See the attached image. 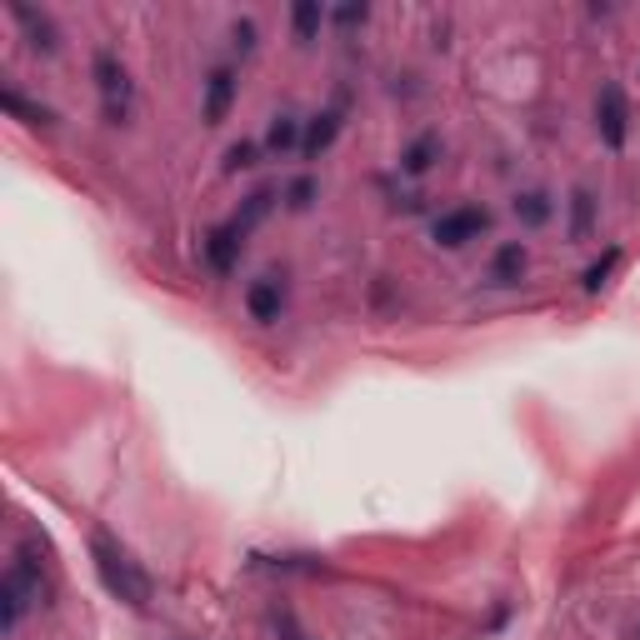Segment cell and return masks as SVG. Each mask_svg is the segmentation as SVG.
<instances>
[{
	"label": "cell",
	"instance_id": "cell-13",
	"mask_svg": "<svg viewBox=\"0 0 640 640\" xmlns=\"http://www.w3.org/2000/svg\"><path fill=\"white\" fill-rule=\"evenodd\" d=\"M335 135H341V106H335V110H320V116L310 120L300 155H310V161H316V155H325L335 145Z\"/></svg>",
	"mask_w": 640,
	"mask_h": 640
},
{
	"label": "cell",
	"instance_id": "cell-4",
	"mask_svg": "<svg viewBox=\"0 0 640 640\" xmlns=\"http://www.w3.org/2000/svg\"><path fill=\"white\" fill-rule=\"evenodd\" d=\"M486 230H490V211H486V205H451V211L436 215L430 236H436V246L461 250V246H471V240H481Z\"/></svg>",
	"mask_w": 640,
	"mask_h": 640
},
{
	"label": "cell",
	"instance_id": "cell-8",
	"mask_svg": "<svg viewBox=\"0 0 640 640\" xmlns=\"http://www.w3.org/2000/svg\"><path fill=\"white\" fill-rule=\"evenodd\" d=\"M11 21L21 25L25 36H31V50H40V56H56V50H60V31H56V21H50L46 11H31V5H11Z\"/></svg>",
	"mask_w": 640,
	"mask_h": 640
},
{
	"label": "cell",
	"instance_id": "cell-23",
	"mask_svg": "<svg viewBox=\"0 0 640 640\" xmlns=\"http://www.w3.org/2000/svg\"><path fill=\"white\" fill-rule=\"evenodd\" d=\"M271 620H275V636H281V640H310L306 630H300V620L291 616V611H275Z\"/></svg>",
	"mask_w": 640,
	"mask_h": 640
},
{
	"label": "cell",
	"instance_id": "cell-19",
	"mask_svg": "<svg viewBox=\"0 0 640 640\" xmlns=\"http://www.w3.org/2000/svg\"><path fill=\"white\" fill-rule=\"evenodd\" d=\"M616 265H620V246H611V250H605V256H601V261H595L591 271H585V291H591V296H595V291H601V285L611 281V271H616Z\"/></svg>",
	"mask_w": 640,
	"mask_h": 640
},
{
	"label": "cell",
	"instance_id": "cell-1",
	"mask_svg": "<svg viewBox=\"0 0 640 640\" xmlns=\"http://www.w3.org/2000/svg\"><path fill=\"white\" fill-rule=\"evenodd\" d=\"M91 560H95V576H100V585H106V591L116 595L120 605L145 611V605L155 601V585H151V576L141 570V560H135L126 546H116L106 531H91Z\"/></svg>",
	"mask_w": 640,
	"mask_h": 640
},
{
	"label": "cell",
	"instance_id": "cell-10",
	"mask_svg": "<svg viewBox=\"0 0 640 640\" xmlns=\"http://www.w3.org/2000/svg\"><path fill=\"white\" fill-rule=\"evenodd\" d=\"M440 155H446V141H440L436 131L415 135V141L401 151V176H426V170H436Z\"/></svg>",
	"mask_w": 640,
	"mask_h": 640
},
{
	"label": "cell",
	"instance_id": "cell-5",
	"mask_svg": "<svg viewBox=\"0 0 640 640\" xmlns=\"http://www.w3.org/2000/svg\"><path fill=\"white\" fill-rule=\"evenodd\" d=\"M595 131L611 151H626L630 141V106H626V91L616 81H605L601 95H595Z\"/></svg>",
	"mask_w": 640,
	"mask_h": 640
},
{
	"label": "cell",
	"instance_id": "cell-7",
	"mask_svg": "<svg viewBox=\"0 0 640 640\" xmlns=\"http://www.w3.org/2000/svg\"><path fill=\"white\" fill-rule=\"evenodd\" d=\"M230 106H236V71L230 66H215L211 75H205V126H221V120L230 116Z\"/></svg>",
	"mask_w": 640,
	"mask_h": 640
},
{
	"label": "cell",
	"instance_id": "cell-15",
	"mask_svg": "<svg viewBox=\"0 0 640 640\" xmlns=\"http://www.w3.org/2000/svg\"><path fill=\"white\" fill-rule=\"evenodd\" d=\"M550 215H556V201H550L546 190H521V195H515V221H521V226H546Z\"/></svg>",
	"mask_w": 640,
	"mask_h": 640
},
{
	"label": "cell",
	"instance_id": "cell-22",
	"mask_svg": "<svg viewBox=\"0 0 640 640\" xmlns=\"http://www.w3.org/2000/svg\"><path fill=\"white\" fill-rule=\"evenodd\" d=\"M230 40H236L240 56H256V21H236L230 25Z\"/></svg>",
	"mask_w": 640,
	"mask_h": 640
},
{
	"label": "cell",
	"instance_id": "cell-21",
	"mask_svg": "<svg viewBox=\"0 0 640 640\" xmlns=\"http://www.w3.org/2000/svg\"><path fill=\"white\" fill-rule=\"evenodd\" d=\"M256 166V141H240L226 151V176H236V170H250Z\"/></svg>",
	"mask_w": 640,
	"mask_h": 640
},
{
	"label": "cell",
	"instance_id": "cell-14",
	"mask_svg": "<svg viewBox=\"0 0 640 640\" xmlns=\"http://www.w3.org/2000/svg\"><path fill=\"white\" fill-rule=\"evenodd\" d=\"M271 211H275V190H271V186H261V190H250V195H246V205L236 211V221H230V226H236L240 236H250V230L261 226V221H265Z\"/></svg>",
	"mask_w": 640,
	"mask_h": 640
},
{
	"label": "cell",
	"instance_id": "cell-2",
	"mask_svg": "<svg viewBox=\"0 0 640 640\" xmlns=\"http://www.w3.org/2000/svg\"><path fill=\"white\" fill-rule=\"evenodd\" d=\"M40 601H46V566L31 556V546H21V556L11 560L5 581H0V630L15 636L21 620L31 616Z\"/></svg>",
	"mask_w": 640,
	"mask_h": 640
},
{
	"label": "cell",
	"instance_id": "cell-12",
	"mask_svg": "<svg viewBox=\"0 0 640 640\" xmlns=\"http://www.w3.org/2000/svg\"><path fill=\"white\" fill-rule=\"evenodd\" d=\"M525 265H531L525 246H521V240H506V246L490 256V285H515L525 275Z\"/></svg>",
	"mask_w": 640,
	"mask_h": 640
},
{
	"label": "cell",
	"instance_id": "cell-6",
	"mask_svg": "<svg viewBox=\"0 0 640 640\" xmlns=\"http://www.w3.org/2000/svg\"><path fill=\"white\" fill-rule=\"evenodd\" d=\"M240 246H246V236H240V230L230 226V221H226V226H215L211 236L201 240L205 265H211L215 275H230V271H236V261H240Z\"/></svg>",
	"mask_w": 640,
	"mask_h": 640
},
{
	"label": "cell",
	"instance_id": "cell-11",
	"mask_svg": "<svg viewBox=\"0 0 640 640\" xmlns=\"http://www.w3.org/2000/svg\"><path fill=\"white\" fill-rule=\"evenodd\" d=\"M306 120H296L291 110L285 116L271 120V131H265V155H275V161H285V155H296L300 145H306V131H300Z\"/></svg>",
	"mask_w": 640,
	"mask_h": 640
},
{
	"label": "cell",
	"instance_id": "cell-20",
	"mask_svg": "<svg viewBox=\"0 0 640 640\" xmlns=\"http://www.w3.org/2000/svg\"><path fill=\"white\" fill-rule=\"evenodd\" d=\"M281 201L291 205V211H310V201H316V180H310V176L291 180V186H285V195H281Z\"/></svg>",
	"mask_w": 640,
	"mask_h": 640
},
{
	"label": "cell",
	"instance_id": "cell-18",
	"mask_svg": "<svg viewBox=\"0 0 640 640\" xmlns=\"http://www.w3.org/2000/svg\"><path fill=\"white\" fill-rule=\"evenodd\" d=\"M5 110H11V116H21L25 126H50V110L46 106H31L15 85H5Z\"/></svg>",
	"mask_w": 640,
	"mask_h": 640
},
{
	"label": "cell",
	"instance_id": "cell-17",
	"mask_svg": "<svg viewBox=\"0 0 640 640\" xmlns=\"http://www.w3.org/2000/svg\"><path fill=\"white\" fill-rule=\"evenodd\" d=\"M320 25H325V11H320V5H296V11H291V31H296L300 46H310V40L320 36Z\"/></svg>",
	"mask_w": 640,
	"mask_h": 640
},
{
	"label": "cell",
	"instance_id": "cell-3",
	"mask_svg": "<svg viewBox=\"0 0 640 640\" xmlns=\"http://www.w3.org/2000/svg\"><path fill=\"white\" fill-rule=\"evenodd\" d=\"M91 75H95V91H100V110H106L110 126H126L135 106V81L126 71V60L116 56L110 46H100L91 56Z\"/></svg>",
	"mask_w": 640,
	"mask_h": 640
},
{
	"label": "cell",
	"instance_id": "cell-24",
	"mask_svg": "<svg viewBox=\"0 0 640 640\" xmlns=\"http://www.w3.org/2000/svg\"><path fill=\"white\" fill-rule=\"evenodd\" d=\"M331 21L335 25H366L370 11H366V5H341V11H331Z\"/></svg>",
	"mask_w": 640,
	"mask_h": 640
},
{
	"label": "cell",
	"instance_id": "cell-9",
	"mask_svg": "<svg viewBox=\"0 0 640 640\" xmlns=\"http://www.w3.org/2000/svg\"><path fill=\"white\" fill-rule=\"evenodd\" d=\"M246 310L261 320V325H275V320H281V310H285V285L275 281V275L256 281V285L246 291Z\"/></svg>",
	"mask_w": 640,
	"mask_h": 640
},
{
	"label": "cell",
	"instance_id": "cell-16",
	"mask_svg": "<svg viewBox=\"0 0 640 640\" xmlns=\"http://www.w3.org/2000/svg\"><path fill=\"white\" fill-rule=\"evenodd\" d=\"M591 230H595V195L591 190H576V195H570V236L585 240Z\"/></svg>",
	"mask_w": 640,
	"mask_h": 640
}]
</instances>
